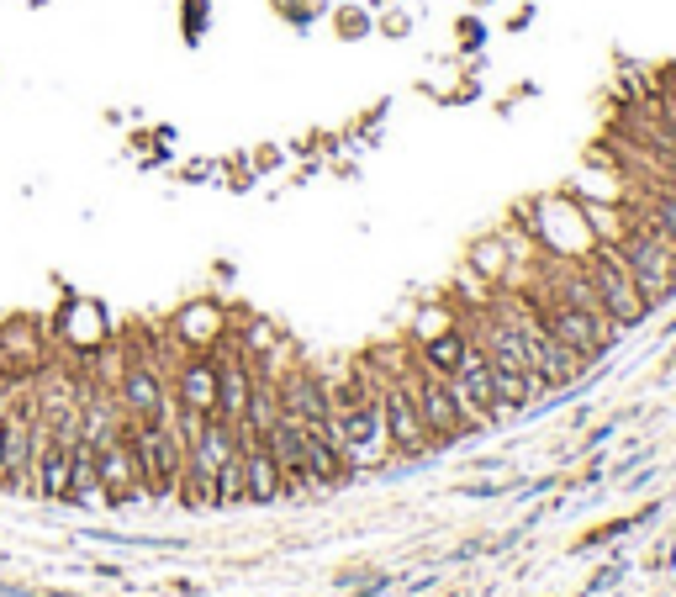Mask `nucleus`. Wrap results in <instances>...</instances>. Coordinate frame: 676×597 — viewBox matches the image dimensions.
I'll return each mask as SVG.
<instances>
[{
  "instance_id": "a878e982",
  "label": "nucleus",
  "mask_w": 676,
  "mask_h": 597,
  "mask_svg": "<svg viewBox=\"0 0 676 597\" xmlns=\"http://www.w3.org/2000/svg\"><path fill=\"white\" fill-rule=\"evenodd\" d=\"M471 6H476V11H481V6H492V0H471Z\"/></svg>"
},
{
  "instance_id": "393cba45",
  "label": "nucleus",
  "mask_w": 676,
  "mask_h": 597,
  "mask_svg": "<svg viewBox=\"0 0 676 597\" xmlns=\"http://www.w3.org/2000/svg\"><path fill=\"white\" fill-rule=\"evenodd\" d=\"M391 6H402V0H365V11H370V16H381V11H391Z\"/></svg>"
},
{
  "instance_id": "5701e85b",
  "label": "nucleus",
  "mask_w": 676,
  "mask_h": 597,
  "mask_svg": "<svg viewBox=\"0 0 676 597\" xmlns=\"http://www.w3.org/2000/svg\"><path fill=\"white\" fill-rule=\"evenodd\" d=\"M212 170H217V164H185V170H180V180H191V185H201V180H212Z\"/></svg>"
},
{
  "instance_id": "20e7f679",
  "label": "nucleus",
  "mask_w": 676,
  "mask_h": 597,
  "mask_svg": "<svg viewBox=\"0 0 676 597\" xmlns=\"http://www.w3.org/2000/svg\"><path fill=\"white\" fill-rule=\"evenodd\" d=\"M402 381H407L412 402H418V413H423V428L434 434V444H439V450H455V444H465V439H471V423L460 418L455 397H449L444 370H434V365H428L418 349H412V360H407V370H402Z\"/></svg>"
},
{
  "instance_id": "4468645a",
  "label": "nucleus",
  "mask_w": 676,
  "mask_h": 597,
  "mask_svg": "<svg viewBox=\"0 0 676 597\" xmlns=\"http://www.w3.org/2000/svg\"><path fill=\"white\" fill-rule=\"evenodd\" d=\"M328 22H333V32L344 37V43H360V37L375 32V16L360 6V0H333V6H328Z\"/></svg>"
},
{
  "instance_id": "2eb2a0df",
  "label": "nucleus",
  "mask_w": 676,
  "mask_h": 597,
  "mask_svg": "<svg viewBox=\"0 0 676 597\" xmlns=\"http://www.w3.org/2000/svg\"><path fill=\"white\" fill-rule=\"evenodd\" d=\"M661 513V502H650V508H640V513H629V518H613V524H603V529H592L587 539L576 545V555H587V550H603V545H618L624 534H634L640 524H650V518Z\"/></svg>"
},
{
  "instance_id": "9d476101",
  "label": "nucleus",
  "mask_w": 676,
  "mask_h": 597,
  "mask_svg": "<svg viewBox=\"0 0 676 597\" xmlns=\"http://www.w3.org/2000/svg\"><path fill=\"white\" fill-rule=\"evenodd\" d=\"M169 391H175V402L185 413L196 418H212L217 413V365L212 354H185L175 365V376H169Z\"/></svg>"
},
{
  "instance_id": "4be33fe9",
  "label": "nucleus",
  "mask_w": 676,
  "mask_h": 597,
  "mask_svg": "<svg viewBox=\"0 0 676 597\" xmlns=\"http://www.w3.org/2000/svg\"><path fill=\"white\" fill-rule=\"evenodd\" d=\"M618 576H624V561H613V566H603V571H597V582H592V592H608V587L618 582Z\"/></svg>"
},
{
  "instance_id": "0eeeda50",
  "label": "nucleus",
  "mask_w": 676,
  "mask_h": 597,
  "mask_svg": "<svg viewBox=\"0 0 676 597\" xmlns=\"http://www.w3.org/2000/svg\"><path fill=\"white\" fill-rule=\"evenodd\" d=\"M101 492H106V508H133V502H148V481H143L133 439H127V418L101 439Z\"/></svg>"
},
{
  "instance_id": "412c9836",
  "label": "nucleus",
  "mask_w": 676,
  "mask_h": 597,
  "mask_svg": "<svg viewBox=\"0 0 676 597\" xmlns=\"http://www.w3.org/2000/svg\"><path fill=\"white\" fill-rule=\"evenodd\" d=\"M249 164H254L259 175H275V170H286V148H280V143L270 148L265 143V148H254V154H249Z\"/></svg>"
},
{
  "instance_id": "aec40b11",
  "label": "nucleus",
  "mask_w": 676,
  "mask_h": 597,
  "mask_svg": "<svg viewBox=\"0 0 676 597\" xmlns=\"http://www.w3.org/2000/svg\"><path fill=\"white\" fill-rule=\"evenodd\" d=\"M375 32H381V37H407V32H412V16H407L402 6H391V11L375 16Z\"/></svg>"
},
{
  "instance_id": "dca6fc26",
  "label": "nucleus",
  "mask_w": 676,
  "mask_h": 597,
  "mask_svg": "<svg viewBox=\"0 0 676 597\" xmlns=\"http://www.w3.org/2000/svg\"><path fill=\"white\" fill-rule=\"evenodd\" d=\"M465 344H471V339H465V328L455 323V328H449V333H439V339H428V344H412V349H418V354H423V360H428V365H434V370H444V376H449V370H455V365H460V354H465Z\"/></svg>"
},
{
  "instance_id": "b1692460",
  "label": "nucleus",
  "mask_w": 676,
  "mask_h": 597,
  "mask_svg": "<svg viewBox=\"0 0 676 597\" xmlns=\"http://www.w3.org/2000/svg\"><path fill=\"white\" fill-rule=\"evenodd\" d=\"M529 22H534V0H529V6H518L513 16H507V32H523Z\"/></svg>"
},
{
  "instance_id": "39448f33",
  "label": "nucleus",
  "mask_w": 676,
  "mask_h": 597,
  "mask_svg": "<svg viewBox=\"0 0 676 597\" xmlns=\"http://www.w3.org/2000/svg\"><path fill=\"white\" fill-rule=\"evenodd\" d=\"M581 270H587L597 302L613 312V323L624 328V333L640 328V323H650V302L640 296V286H634V275H629V265H624V254H618L613 244H592L587 254H581Z\"/></svg>"
},
{
  "instance_id": "6ab92c4d",
  "label": "nucleus",
  "mask_w": 676,
  "mask_h": 597,
  "mask_svg": "<svg viewBox=\"0 0 676 597\" xmlns=\"http://www.w3.org/2000/svg\"><path fill=\"white\" fill-rule=\"evenodd\" d=\"M455 43H460V53H481L486 48V22L476 11H465L460 22H455Z\"/></svg>"
},
{
  "instance_id": "f3484780",
  "label": "nucleus",
  "mask_w": 676,
  "mask_h": 597,
  "mask_svg": "<svg viewBox=\"0 0 676 597\" xmlns=\"http://www.w3.org/2000/svg\"><path fill=\"white\" fill-rule=\"evenodd\" d=\"M180 27H185V43H201L206 27H212V0H185V6H180Z\"/></svg>"
},
{
  "instance_id": "1a4fd4ad",
  "label": "nucleus",
  "mask_w": 676,
  "mask_h": 597,
  "mask_svg": "<svg viewBox=\"0 0 676 597\" xmlns=\"http://www.w3.org/2000/svg\"><path fill=\"white\" fill-rule=\"evenodd\" d=\"M169 339H175L185 354H212L222 339L233 333V307L222 302V296H196L191 307H180L169 317Z\"/></svg>"
},
{
  "instance_id": "f257e3e1",
  "label": "nucleus",
  "mask_w": 676,
  "mask_h": 597,
  "mask_svg": "<svg viewBox=\"0 0 676 597\" xmlns=\"http://www.w3.org/2000/svg\"><path fill=\"white\" fill-rule=\"evenodd\" d=\"M328 386V434L344 450L354 476H375L391 465V434L381 418V397H375L370 370L354 360L344 370H323Z\"/></svg>"
},
{
  "instance_id": "f03ea898",
  "label": "nucleus",
  "mask_w": 676,
  "mask_h": 597,
  "mask_svg": "<svg viewBox=\"0 0 676 597\" xmlns=\"http://www.w3.org/2000/svg\"><path fill=\"white\" fill-rule=\"evenodd\" d=\"M613 249L624 254V265L634 275V286H640V296L650 302V312L676 302V244L666 233L645 228V222H624V233H618Z\"/></svg>"
},
{
  "instance_id": "7ed1b4c3",
  "label": "nucleus",
  "mask_w": 676,
  "mask_h": 597,
  "mask_svg": "<svg viewBox=\"0 0 676 597\" xmlns=\"http://www.w3.org/2000/svg\"><path fill=\"white\" fill-rule=\"evenodd\" d=\"M360 365L370 370V381H375V397H381V418H386V434H391V460H402V465H418L439 450L434 434L423 428V413H418V402H412V391L402 376H391V370H375L365 354H360Z\"/></svg>"
},
{
  "instance_id": "9b49d317",
  "label": "nucleus",
  "mask_w": 676,
  "mask_h": 597,
  "mask_svg": "<svg viewBox=\"0 0 676 597\" xmlns=\"http://www.w3.org/2000/svg\"><path fill=\"white\" fill-rule=\"evenodd\" d=\"M243 487H249V502H280L286 497V476H280L270 444L254 439V434H243Z\"/></svg>"
},
{
  "instance_id": "6e6552de",
  "label": "nucleus",
  "mask_w": 676,
  "mask_h": 597,
  "mask_svg": "<svg viewBox=\"0 0 676 597\" xmlns=\"http://www.w3.org/2000/svg\"><path fill=\"white\" fill-rule=\"evenodd\" d=\"M53 354H59L53 328H43L37 317H11V323H0V376L32 381Z\"/></svg>"
},
{
  "instance_id": "a211bd4d",
  "label": "nucleus",
  "mask_w": 676,
  "mask_h": 597,
  "mask_svg": "<svg viewBox=\"0 0 676 597\" xmlns=\"http://www.w3.org/2000/svg\"><path fill=\"white\" fill-rule=\"evenodd\" d=\"M217 170H222V185H228V191H249V185L259 180V170L249 164V154H238V159H222Z\"/></svg>"
},
{
  "instance_id": "f8f14e48",
  "label": "nucleus",
  "mask_w": 676,
  "mask_h": 597,
  "mask_svg": "<svg viewBox=\"0 0 676 597\" xmlns=\"http://www.w3.org/2000/svg\"><path fill=\"white\" fill-rule=\"evenodd\" d=\"M69 508H101L106 492H101V444L85 439L74 444V465H69V492H64Z\"/></svg>"
},
{
  "instance_id": "423d86ee",
  "label": "nucleus",
  "mask_w": 676,
  "mask_h": 597,
  "mask_svg": "<svg viewBox=\"0 0 676 597\" xmlns=\"http://www.w3.org/2000/svg\"><path fill=\"white\" fill-rule=\"evenodd\" d=\"M53 344H59V354H69V360H90V354L111 349L117 339H111L106 307L90 302V296H64L59 317H53Z\"/></svg>"
},
{
  "instance_id": "ddd939ff",
  "label": "nucleus",
  "mask_w": 676,
  "mask_h": 597,
  "mask_svg": "<svg viewBox=\"0 0 676 597\" xmlns=\"http://www.w3.org/2000/svg\"><path fill=\"white\" fill-rule=\"evenodd\" d=\"M455 323H460V307L449 302V296H434V302H423L418 317H412L407 344H428V339H439V333H449Z\"/></svg>"
}]
</instances>
